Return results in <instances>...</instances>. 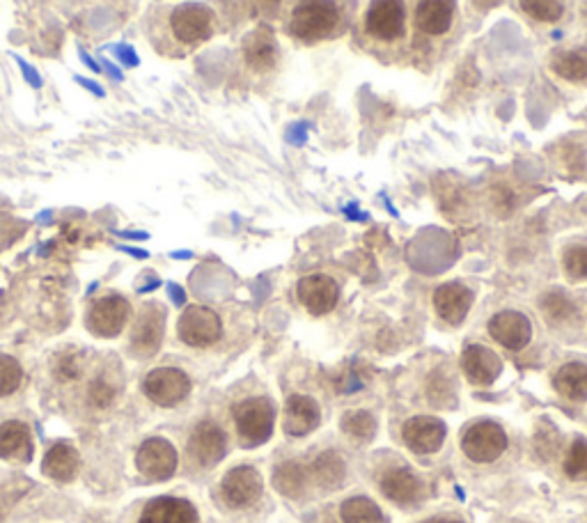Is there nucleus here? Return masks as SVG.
Returning a JSON list of instances; mask_svg holds the SVG:
<instances>
[{
    "mask_svg": "<svg viewBox=\"0 0 587 523\" xmlns=\"http://www.w3.org/2000/svg\"><path fill=\"white\" fill-rule=\"evenodd\" d=\"M340 26V8L335 0H301L290 19V32L305 44L328 40Z\"/></svg>",
    "mask_w": 587,
    "mask_h": 523,
    "instance_id": "f257e3e1",
    "label": "nucleus"
},
{
    "mask_svg": "<svg viewBox=\"0 0 587 523\" xmlns=\"http://www.w3.org/2000/svg\"><path fill=\"white\" fill-rule=\"evenodd\" d=\"M234 425L244 447L264 445L275 425V404L269 398H251L234 406Z\"/></svg>",
    "mask_w": 587,
    "mask_h": 523,
    "instance_id": "f03ea898",
    "label": "nucleus"
},
{
    "mask_svg": "<svg viewBox=\"0 0 587 523\" xmlns=\"http://www.w3.org/2000/svg\"><path fill=\"white\" fill-rule=\"evenodd\" d=\"M462 450L470 462L492 464L507 450V434L494 421H477L462 434Z\"/></svg>",
    "mask_w": 587,
    "mask_h": 523,
    "instance_id": "7ed1b4c3",
    "label": "nucleus"
},
{
    "mask_svg": "<svg viewBox=\"0 0 587 523\" xmlns=\"http://www.w3.org/2000/svg\"><path fill=\"white\" fill-rule=\"evenodd\" d=\"M378 490L399 507H418L427 501L429 490L421 475L413 473L408 466H391L378 477Z\"/></svg>",
    "mask_w": 587,
    "mask_h": 523,
    "instance_id": "20e7f679",
    "label": "nucleus"
},
{
    "mask_svg": "<svg viewBox=\"0 0 587 523\" xmlns=\"http://www.w3.org/2000/svg\"><path fill=\"white\" fill-rule=\"evenodd\" d=\"M264 480L253 466H236L221 482V499L232 510H246L262 499Z\"/></svg>",
    "mask_w": 587,
    "mask_h": 523,
    "instance_id": "39448f33",
    "label": "nucleus"
},
{
    "mask_svg": "<svg viewBox=\"0 0 587 523\" xmlns=\"http://www.w3.org/2000/svg\"><path fill=\"white\" fill-rule=\"evenodd\" d=\"M365 28L372 38L382 42H395L406 32V8L404 0H372Z\"/></svg>",
    "mask_w": 587,
    "mask_h": 523,
    "instance_id": "423d86ee",
    "label": "nucleus"
},
{
    "mask_svg": "<svg viewBox=\"0 0 587 523\" xmlns=\"http://www.w3.org/2000/svg\"><path fill=\"white\" fill-rule=\"evenodd\" d=\"M165 333V310L159 303H150L138 315L133 331H131V352L138 359L154 356Z\"/></svg>",
    "mask_w": 587,
    "mask_h": 523,
    "instance_id": "0eeeda50",
    "label": "nucleus"
},
{
    "mask_svg": "<svg viewBox=\"0 0 587 523\" xmlns=\"http://www.w3.org/2000/svg\"><path fill=\"white\" fill-rule=\"evenodd\" d=\"M178 333L180 340L189 346H210L221 338L223 324L214 310L204 305H191L182 312Z\"/></svg>",
    "mask_w": 587,
    "mask_h": 523,
    "instance_id": "6e6552de",
    "label": "nucleus"
},
{
    "mask_svg": "<svg viewBox=\"0 0 587 523\" xmlns=\"http://www.w3.org/2000/svg\"><path fill=\"white\" fill-rule=\"evenodd\" d=\"M170 28L175 38L184 44H195L212 38L214 30V14L206 6L200 3H184L170 14Z\"/></svg>",
    "mask_w": 587,
    "mask_h": 523,
    "instance_id": "1a4fd4ad",
    "label": "nucleus"
},
{
    "mask_svg": "<svg viewBox=\"0 0 587 523\" xmlns=\"http://www.w3.org/2000/svg\"><path fill=\"white\" fill-rule=\"evenodd\" d=\"M143 391L159 406H175L191 393V379L178 368H159L148 374Z\"/></svg>",
    "mask_w": 587,
    "mask_h": 523,
    "instance_id": "9d476101",
    "label": "nucleus"
},
{
    "mask_svg": "<svg viewBox=\"0 0 587 523\" xmlns=\"http://www.w3.org/2000/svg\"><path fill=\"white\" fill-rule=\"evenodd\" d=\"M129 320V303L120 294L97 299L88 310V329L99 338H115Z\"/></svg>",
    "mask_w": 587,
    "mask_h": 523,
    "instance_id": "9b49d317",
    "label": "nucleus"
},
{
    "mask_svg": "<svg viewBox=\"0 0 587 523\" xmlns=\"http://www.w3.org/2000/svg\"><path fill=\"white\" fill-rule=\"evenodd\" d=\"M225 452H227V436L216 423L204 421L193 430L189 439V455L198 466L202 469L216 466L225 457Z\"/></svg>",
    "mask_w": 587,
    "mask_h": 523,
    "instance_id": "f8f14e48",
    "label": "nucleus"
},
{
    "mask_svg": "<svg viewBox=\"0 0 587 523\" xmlns=\"http://www.w3.org/2000/svg\"><path fill=\"white\" fill-rule=\"evenodd\" d=\"M445 423L434 415H416L402 428V439L406 447L416 452V455H432V452H438L445 443Z\"/></svg>",
    "mask_w": 587,
    "mask_h": 523,
    "instance_id": "ddd939ff",
    "label": "nucleus"
},
{
    "mask_svg": "<svg viewBox=\"0 0 587 523\" xmlns=\"http://www.w3.org/2000/svg\"><path fill=\"white\" fill-rule=\"evenodd\" d=\"M298 292V301L303 303V308L310 312V315L322 318L328 315V312L337 305L340 299V288L333 281V278L324 275V273H315V275H305L303 281L296 288Z\"/></svg>",
    "mask_w": 587,
    "mask_h": 523,
    "instance_id": "4468645a",
    "label": "nucleus"
},
{
    "mask_svg": "<svg viewBox=\"0 0 587 523\" xmlns=\"http://www.w3.org/2000/svg\"><path fill=\"white\" fill-rule=\"evenodd\" d=\"M135 466L150 480H168L178 471V450L163 439H150L138 450Z\"/></svg>",
    "mask_w": 587,
    "mask_h": 523,
    "instance_id": "2eb2a0df",
    "label": "nucleus"
},
{
    "mask_svg": "<svg viewBox=\"0 0 587 523\" xmlns=\"http://www.w3.org/2000/svg\"><path fill=\"white\" fill-rule=\"evenodd\" d=\"M489 335L509 352H522L533 340V324L526 315L516 310H503L489 322Z\"/></svg>",
    "mask_w": 587,
    "mask_h": 523,
    "instance_id": "dca6fc26",
    "label": "nucleus"
},
{
    "mask_svg": "<svg viewBox=\"0 0 587 523\" xmlns=\"http://www.w3.org/2000/svg\"><path fill=\"white\" fill-rule=\"evenodd\" d=\"M462 368L473 386H492L503 372V361L487 346L468 344L462 354Z\"/></svg>",
    "mask_w": 587,
    "mask_h": 523,
    "instance_id": "f3484780",
    "label": "nucleus"
},
{
    "mask_svg": "<svg viewBox=\"0 0 587 523\" xmlns=\"http://www.w3.org/2000/svg\"><path fill=\"white\" fill-rule=\"evenodd\" d=\"M475 294L462 283H445L434 292V308L438 318L451 326H459L473 308Z\"/></svg>",
    "mask_w": 587,
    "mask_h": 523,
    "instance_id": "a211bd4d",
    "label": "nucleus"
},
{
    "mask_svg": "<svg viewBox=\"0 0 587 523\" xmlns=\"http://www.w3.org/2000/svg\"><path fill=\"white\" fill-rule=\"evenodd\" d=\"M307 477L315 492L331 494L340 490L344 477H347V466H344V460L335 450H326L307 464Z\"/></svg>",
    "mask_w": 587,
    "mask_h": 523,
    "instance_id": "6ab92c4d",
    "label": "nucleus"
},
{
    "mask_svg": "<svg viewBox=\"0 0 587 523\" xmlns=\"http://www.w3.org/2000/svg\"><path fill=\"white\" fill-rule=\"evenodd\" d=\"M322 425V409L307 395H292L285 406V432L290 436H307Z\"/></svg>",
    "mask_w": 587,
    "mask_h": 523,
    "instance_id": "aec40b11",
    "label": "nucleus"
},
{
    "mask_svg": "<svg viewBox=\"0 0 587 523\" xmlns=\"http://www.w3.org/2000/svg\"><path fill=\"white\" fill-rule=\"evenodd\" d=\"M244 58L255 72H269L279 62V42H275L271 28L260 26L246 34Z\"/></svg>",
    "mask_w": 587,
    "mask_h": 523,
    "instance_id": "412c9836",
    "label": "nucleus"
},
{
    "mask_svg": "<svg viewBox=\"0 0 587 523\" xmlns=\"http://www.w3.org/2000/svg\"><path fill=\"white\" fill-rule=\"evenodd\" d=\"M457 0H421L416 8V26L425 34H443L451 30Z\"/></svg>",
    "mask_w": 587,
    "mask_h": 523,
    "instance_id": "4be33fe9",
    "label": "nucleus"
},
{
    "mask_svg": "<svg viewBox=\"0 0 587 523\" xmlns=\"http://www.w3.org/2000/svg\"><path fill=\"white\" fill-rule=\"evenodd\" d=\"M138 523H198V514L189 501L168 496L152 501Z\"/></svg>",
    "mask_w": 587,
    "mask_h": 523,
    "instance_id": "5701e85b",
    "label": "nucleus"
},
{
    "mask_svg": "<svg viewBox=\"0 0 587 523\" xmlns=\"http://www.w3.org/2000/svg\"><path fill=\"white\" fill-rule=\"evenodd\" d=\"M81 469V457L77 447L67 445V443H55L42 462V471L47 477L55 482H69L79 475Z\"/></svg>",
    "mask_w": 587,
    "mask_h": 523,
    "instance_id": "b1692460",
    "label": "nucleus"
},
{
    "mask_svg": "<svg viewBox=\"0 0 587 523\" xmlns=\"http://www.w3.org/2000/svg\"><path fill=\"white\" fill-rule=\"evenodd\" d=\"M273 486L287 499H294V501L305 499L307 492L313 490V486H310V477H307V464H301L294 460L281 464L273 471Z\"/></svg>",
    "mask_w": 587,
    "mask_h": 523,
    "instance_id": "393cba45",
    "label": "nucleus"
},
{
    "mask_svg": "<svg viewBox=\"0 0 587 523\" xmlns=\"http://www.w3.org/2000/svg\"><path fill=\"white\" fill-rule=\"evenodd\" d=\"M0 457L14 462H30L32 439H30V430L23 423L10 421L0 425Z\"/></svg>",
    "mask_w": 587,
    "mask_h": 523,
    "instance_id": "a878e982",
    "label": "nucleus"
},
{
    "mask_svg": "<svg viewBox=\"0 0 587 523\" xmlns=\"http://www.w3.org/2000/svg\"><path fill=\"white\" fill-rule=\"evenodd\" d=\"M554 389L560 398L583 404L587 402V365L585 363H567L554 376Z\"/></svg>",
    "mask_w": 587,
    "mask_h": 523,
    "instance_id": "bb28decb",
    "label": "nucleus"
},
{
    "mask_svg": "<svg viewBox=\"0 0 587 523\" xmlns=\"http://www.w3.org/2000/svg\"><path fill=\"white\" fill-rule=\"evenodd\" d=\"M427 400L434 409H455L457 406V381L453 370L445 365L436 368L427 381Z\"/></svg>",
    "mask_w": 587,
    "mask_h": 523,
    "instance_id": "cd10ccee",
    "label": "nucleus"
},
{
    "mask_svg": "<svg viewBox=\"0 0 587 523\" xmlns=\"http://www.w3.org/2000/svg\"><path fill=\"white\" fill-rule=\"evenodd\" d=\"M550 69L569 81V83H585L587 81V49H569L560 51L550 58Z\"/></svg>",
    "mask_w": 587,
    "mask_h": 523,
    "instance_id": "c85d7f7f",
    "label": "nucleus"
},
{
    "mask_svg": "<svg viewBox=\"0 0 587 523\" xmlns=\"http://www.w3.org/2000/svg\"><path fill=\"white\" fill-rule=\"evenodd\" d=\"M340 428L354 443L365 445V443L374 441L378 423H376V418L370 411H347V413L342 415Z\"/></svg>",
    "mask_w": 587,
    "mask_h": 523,
    "instance_id": "c756f323",
    "label": "nucleus"
},
{
    "mask_svg": "<svg viewBox=\"0 0 587 523\" xmlns=\"http://www.w3.org/2000/svg\"><path fill=\"white\" fill-rule=\"evenodd\" d=\"M342 523H388V516L374 501L365 496H354L344 501L340 507Z\"/></svg>",
    "mask_w": 587,
    "mask_h": 523,
    "instance_id": "7c9ffc66",
    "label": "nucleus"
},
{
    "mask_svg": "<svg viewBox=\"0 0 587 523\" xmlns=\"http://www.w3.org/2000/svg\"><path fill=\"white\" fill-rule=\"evenodd\" d=\"M539 308L550 324L569 322L576 315V305L565 292H548L539 301Z\"/></svg>",
    "mask_w": 587,
    "mask_h": 523,
    "instance_id": "2f4dec72",
    "label": "nucleus"
},
{
    "mask_svg": "<svg viewBox=\"0 0 587 523\" xmlns=\"http://www.w3.org/2000/svg\"><path fill=\"white\" fill-rule=\"evenodd\" d=\"M560 445H563V434L558 432V428L550 421H542V425H539V430L535 434L537 455L544 462H550L560 452Z\"/></svg>",
    "mask_w": 587,
    "mask_h": 523,
    "instance_id": "473e14b6",
    "label": "nucleus"
},
{
    "mask_svg": "<svg viewBox=\"0 0 587 523\" xmlns=\"http://www.w3.org/2000/svg\"><path fill=\"white\" fill-rule=\"evenodd\" d=\"M563 471L569 480L587 482V439H576L567 450Z\"/></svg>",
    "mask_w": 587,
    "mask_h": 523,
    "instance_id": "72a5a7b5",
    "label": "nucleus"
},
{
    "mask_svg": "<svg viewBox=\"0 0 587 523\" xmlns=\"http://www.w3.org/2000/svg\"><path fill=\"white\" fill-rule=\"evenodd\" d=\"M522 10L544 23H554L565 14V0H519Z\"/></svg>",
    "mask_w": 587,
    "mask_h": 523,
    "instance_id": "f704fd0d",
    "label": "nucleus"
},
{
    "mask_svg": "<svg viewBox=\"0 0 587 523\" xmlns=\"http://www.w3.org/2000/svg\"><path fill=\"white\" fill-rule=\"evenodd\" d=\"M563 266L569 281H587V243H574V247H569L563 255Z\"/></svg>",
    "mask_w": 587,
    "mask_h": 523,
    "instance_id": "c9c22d12",
    "label": "nucleus"
},
{
    "mask_svg": "<svg viewBox=\"0 0 587 523\" xmlns=\"http://www.w3.org/2000/svg\"><path fill=\"white\" fill-rule=\"evenodd\" d=\"M23 379L21 365L12 356H0V398L12 395Z\"/></svg>",
    "mask_w": 587,
    "mask_h": 523,
    "instance_id": "e433bc0d",
    "label": "nucleus"
},
{
    "mask_svg": "<svg viewBox=\"0 0 587 523\" xmlns=\"http://www.w3.org/2000/svg\"><path fill=\"white\" fill-rule=\"evenodd\" d=\"M255 3H257V8H260L262 12H273V10H279L281 0H255Z\"/></svg>",
    "mask_w": 587,
    "mask_h": 523,
    "instance_id": "4c0bfd02",
    "label": "nucleus"
},
{
    "mask_svg": "<svg viewBox=\"0 0 587 523\" xmlns=\"http://www.w3.org/2000/svg\"><path fill=\"white\" fill-rule=\"evenodd\" d=\"M473 6L479 10V12H487L496 6H500V0H473Z\"/></svg>",
    "mask_w": 587,
    "mask_h": 523,
    "instance_id": "58836bf2",
    "label": "nucleus"
},
{
    "mask_svg": "<svg viewBox=\"0 0 587 523\" xmlns=\"http://www.w3.org/2000/svg\"><path fill=\"white\" fill-rule=\"evenodd\" d=\"M170 292H172V299H175L178 303H184V294H182V290H180V288L170 285Z\"/></svg>",
    "mask_w": 587,
    "mask_h": 523,
    "instance_id": "ea45409f",
    "label": "nucleus"
},
{
    "mask_svg": "<svg viewBox=\"0 0 587 523\" xmlns=\"http://www.w3.org/2000/svg\"><path fill=\"white\" fill-rule=\"evenodd\" d=\"M423 523H462V521H457V519H429V521H423Z\"/></svg>",
    "mask_w": 587,
    "mask_h": 523,
    "instance_id": "a19ab883",
    "label": "nucleus"
},
{
    "mask_svg": "<svg viewBox=\"0 0 587 523\" xmlns=\"http://www.w3.org/2000/svg\"><path fill=\"white\" fill-rule=\"evenodd\" d=\"M583 14H585V19H587V0H585V6H583Z\"/></svg>",
    "mask_w": 587,
    "mask_h": 523,
    "instance_id": "79ce46f5",
    "label": "nucleus"
}]
</instances>
